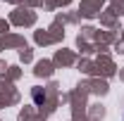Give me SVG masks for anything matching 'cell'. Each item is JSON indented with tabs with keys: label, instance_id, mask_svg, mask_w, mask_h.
I'll return each instance as SVG.
<instances>
[{
	"label": "cell",
	"instance_id": "1",
	"mask_svg": "<svg viewBox=\"0 0 124 121\" xmlns=\"http://www.w3.org/2000/svg\"><path fill=\"white\" fill-rule=\"evenodd\" d=\"M33 100H36V102L41 105V102L46 100V95H43V93H41V90H38V88H36V90H33Z\"/></svg>",
	"mask_w": 124,
	"mask_h": 121
}]
</instances>
